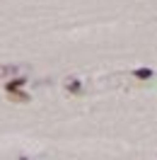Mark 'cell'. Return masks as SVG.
Here are the masks:
<instances>
[{
    "mask_svg": "<svg viewBox=\"0 0 157 160\" xmlns=\"http://www.w3.org/2000/svg\"><path fill=\"white\" fill-rule=\"evenodd\" d=\"M27 85V80L24 78H15V80H7L5 82V92H12V90H22Z\"/></svg>",
    "mask_w": 157,
    "mask_h": 160,
    "instance_id": "obj_1",
    "label": "cell"
},
{
    "mask_svg": "<svg viewBox=\"0 0 157 160\" xmlns=\"http://www.w3.org/2000/svg\"><path fill=\"white\" fill-rule=\"evenodd\" d=\"M12 75H17V66H12V63H0V78H12Z\"/></svg>",
    "mask_w": 157,
    "mask_h": 160,
    "instance_id": "obj_2",
    "label": "cell"
},
{
    "mask_svg": "<svg viewBox=\"0 0 157 160\" xmlns=\"http://www.w3.org/2000/svg\"><path fill=\"white\" fill-rule=\"evenodd\" d=\"M7 95H10L12 102H20V104L29 102V95H27V92H22V90H12V92H7Z\"/></svg>",
    "mask_w": 157,
    "mask_h": 160,
    "instance_id": "obj_3",
    "label": "cell"
},
{
    "mask_svg": "<svg viewBox=\"0 0 157 160\" xmlns=\"http://www.w3.org/2000/svg\"><path fill=\"white\" fill-rule=\"evenodd\" d=\"M133 75H136V78H152V70L150 68H138Z\"/></svg>",
    "mask_w": 157,
    "mask_h": 160,
    "instance_id": "obj_4",
    "label": "cell"
},
{
    "mask_svg": "<svg viewBox=\"0 0 157 160\" xmlns=\"http://www.w3.org/2000/svg\"><path fill=\"white\" fill-rule=\"evenodd\" d=\"M68 90H70V92H80V90H82L80 80H70V82H68Z\"/></svg>",
    "mask_w": 157,
    "mask_h": 160,
    "instance_id": "obj_5",
    "label": "cell"
}]
</instances>
